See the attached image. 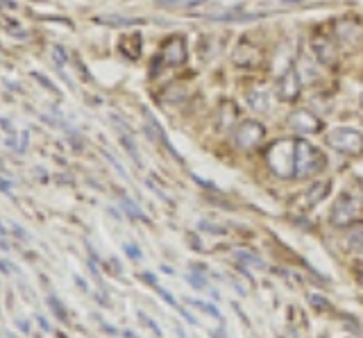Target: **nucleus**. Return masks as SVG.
<instances>
[{
	"label": "nucleus",
	"mask_w": 363,
	"mask_h": 338,
	"mask_svg": "<svg viewBox=\"0 0 363 338\" xmlns=\"http://www.w3.org/2000/svg\"><path fill=\"white\" fill-rule=\"evenodd\" d=\"M266 162L277 177H295V141H275L266 150Z\"/></svg>",
	"instance_id": "obj_1"
},
{
	"label": "nucleus",
	"mask_w": 363,
	"mask_h": 338,
	"mask_svg": "<svg viewBox=\"0 0 363 338\" xmlns=\"http://www.w3.org/2000/svg\"><path fill=\"white\" fill-rule=\"evenodd\" d=\"M325 168V154L313 148L309 141L298 139L295 141V177L309 179L318 175Z\"/></svg>",
	"instance_id": "obj_2"
},
{
	"label": "nucleus",
	"mask_w": 363,
	"mask_h": 338,
	"mask_svg": "<svg viewBox=\"0 0 363 338\" xmlns=\"http://www.w3.org/2000/svg\"><path fill=\"white\" fill-rule=\"evenodd\" d=\"M186 14L209 18V21H241V7H225L216 0H191L182 5Z\"/></svg>",
	"instance_id": "obj_3"
},
{
	"label": "nucleus",
	"mask_w": 363,
	"mask_h": 338,
	"mask_svg": "<svg viewBox=\"0 0 363 338\" xmlns=\"http://www.w3.org/2000/svg\"><path fill=\"white\" fill-rule=\"evenodd\" d=\"M327 143L332 150L345 157H361L363 154V134L352 128H336L327 134Z\"/></svg>",
	"instance_id": "obj_4"
},
{
	"label": "nucleus",
	"mask_w": 363,
	"mask_h": 338,
	"mask_svg": "<svg viewBox=\"0 0 363 338\" xmlns=\"http://www.w3.org/2000/svg\"><path fill=\"white\" fill-rule=\"evenodd\" d=\"M359 209H361V200L357 196V191L347 188L334 200L329 220H332L334 225H338V227H343V225H352V222H354V218L359 216Z\"/></svg>",
	"instance_id": "obj_5"
},
{
	"label": "nucleus",
	"mask_w": 363,
	"mask_h": 338,
	"mask_svg": "<svg viewBox=\"0 0 363 338\" xmlns=\"http://www.w3.org/2000/svg\"><path fill=\"white\" fill-rule=\"evenodd\" d=\"M266 139V128L259 120H241L236 125L234 141L241 150H252L257 145H261Z\"/></svg>",
	"instance_id": "obj_6"
},
{
	"label": "nucleus",
	"mask_w": 363,
	"mask_h": 338,
	"mask_svg": "<svg viewBox=\"0 0 363 338\" xmlns=\"http://www.w3.org/2000/svg\"><path fill=\"white\" fill-rule=\"evenodd\" d=\"M300 71L295 69V66H291V69H286L277 80V96L284 100V103H293L295 98L300 96Z\"/></svg>",
	"instance_id": "obj_7"
},
{
	"label": "nucleus",
	"mask_w": 363,
	"mask_h": 338,
	"mask_svg": "<svg viewBox=\"0 0 363 338\" xmlns=\"http://www.w3.org/2000/svg\"><path fill=\"white\" fill-rule=\"evenodd\" d=\"M289 128L298 134H315V132H320L323 120L313 116V111L309 109H295L289 116Z\"/></svg>",
	"instance_id": "obj_8"
},
{
	"label": "nucleus",
	"mask_w": 363,
	"mask_h": 338,
	"mask_svg": "<svg viewBox=\"0 0 363 338\" xmlns=\"http://www.w3.org/2000/svg\"><path fill=\"white\" fill-rule=\"evenodd\" d=\"M162 60L168 66H179L186 62V41L184 37H173L164 43L162 48Z\"/></svg>",
	"instance_id": "obj_9"
},
{
	"label": "nucleus",
	"mask_w": 363,
	"mask_h": 338,
	"mask_svg": "<svg viewBox=\"0 0 363 338\" xmlns=\"http://www.w3.org/2000/svg\"><path fill=\"white\" fill-rule=\"evenodd\" d=\"M334 32H336V39L340 43H345V46L354 48L359 39H361V26L357 23V21L352 18H340L338 23L334 26Z\"/></svg>",
	"instance_id": "obj_10"
},
{
	"label": "nucleus",
	"mask_w": 363,
	"mask_h": 338,
	"mask_svg": "<svg viewBox=\"0 0 363 338\" xmlns=\"http://www.w3.org/2000/svg\"><path fill=\"white\" fill-rule=\"evenodd\" d=\"M261 50L257 46H252V43H238V48L234 50V62L236 66H243V69H255V66L261 64Z\"/></svg>",
	"instance_id": "obj_11"
},
{
	"label": "nucleus",
	"mask_w": 363,
	"mask_h": 338,
	"mask_svg": "<svg viewBox=\"0 0 363 338\" xmlns=\"http://www.w3.org/2000/svg\"><path fill=\"white\" fill-rule=\"evenodd\" d=\"M245 100L255 111H264V114H266V111H270V105H272L270 91L266 89V84H257V86L250 89V91L245 94Z\"/></svg>",
	"instance_id": "obj_12"
},
{
	"label": "nucleus",
	"mask_w": 363,
	"mask_h": 338,
	"mask_svg": "<svg viewBox=\"0 0 363 338\" xmlns=\"http://www.w3.org/2000/svg\"><path fill=\"white\" fill-rule=\"evenodd\" d=\"M311 46H313L315 57L320 60V62H325V64H332L334 62V46H332V39H329V37L315 35L311 39Z\"/></svg>",
	"instance_id": "obj_13"
},
{
	"label": "nucleus",
	"mask_w": 363,
	"mask_h": 338,
	"mask_svg": "<svg viewBox=\"0 0 363 338\" xmlns=\"http://www.w3.org/2000/svg\"><path fill=\"white\" fill-rule=\"evenodd\" d=\"M327 191H329V184H327V182H313V186H311L309 191H306V196H304L306 205H309V207L318 205L320 200H325Z\"/></svg>",
	"instance_id": "obj_14"
},
{
	"label": "nucleus",
	"mask_w": 363,
	"mask_h": 338,
	"mask_svg": "<svg viewBox=\"0 0 363 338\" xmlns=\"http://www.w3.org/2000/svg\"><path fill=\"white\" fill-rule=\"evenodd\" d=\"M279 5H298V3H302V0H277Z\"/></svg>",
	"instance_id": "obj_15"
},
{
	"label": "nucleus",
	"mask_w": 363,
	"mask_h": 338,
	"mask_svg": "<svg viewBox=\"0 0 363 338\" xmlns=\"http://www.w3.org/2000/svg\"><path fill=\"white\" fill-rule=\"evenodd\" d=\"M359 103H361V107H363V94H361V98H359Z\"/></svg>",
	"instance_id": "obj_16"
},
{
	"label": "nucleus",
	"mask_w": 363,
	"mask_h": 338,
	"mask_svg": "<svg viewBox=\"0 0 363 338\" xmlns=\"http://www.w3.org/2000/svg\"><path fill=\"white\" fill-rule=\"evenodd\" d=\"M361 252H363V243H361Z\"/></svg>",
	"instance_id": "obj_17"
}]
</instances>
